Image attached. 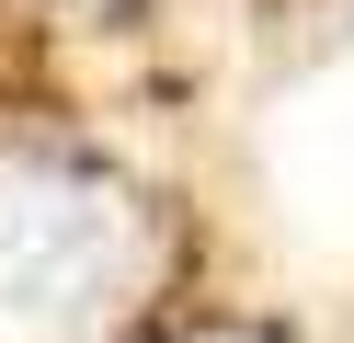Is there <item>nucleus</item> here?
<instances>
[{
  "label": "nucleus",
  "instance_id": "obj_1",
  "mask_svg": "<svg viewBox=\"0 0 354 343\" xmlns=\"http://www.w3.org/2000/svg\"><path fill=\"white\" fill-rule=\"evenodd\" d=\"M149 263V206L115 172L0 149V343H103L138 309Z\"/></svg>",
  "mask_w": 354,
  "mask_h": 343
},
{
  "label": "nucleus",
  "instance_id": "obj_2",
  "mask_svg": "<svg viewBox=\"0 0 354 343\" xmlns=\"http://www.w3.org/2000/svg\"><path fill=\"white\" fill-rule=\"evenodd\" d=\"M194 343H274V332H194Z\"/></svg>",
  "mask_w": 354,
  "mask_h": 343
}]
</instances>
